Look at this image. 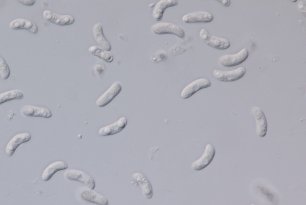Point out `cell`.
<instances>
[{
    "instance_id": "16",
    "label": "cell",
    "mask_w": 306,
    "mask_h": 205,
    "mask_svg": "<svg viewBox=\"0 0 306 205\" xmlns=\"http://www.w3.org/2000/svg\"><path fill=\"white\" fill-rule=\"evenodd\" d=\"M22 114L26 117H41L44 118H50L52 116V114L48 109L31 105L24 106L22 109Z\"/></svg>"
},
{
    "instance_id": "23",
    "label": "cell",
    "mask_w": 306,
    "mask_h": 205,
    "mask_svg": "<svg viewBox=\"0 0 306 205\" xmlns=\"http://www.w3.org/2000/svg\"><path fill=\"white\" fill-rule=\"evenodd\" d=\"M0 75L2 79H8L11 75V70L6 60L0 55Z\"/></svg>"
},
{
    "instance_id": "13",
    "label": "cell",
    "mask_w": 306,
    "mask_h": 205,
    "mask_svg": "<svg viewBox=\"0 0 306 205\" xmlns=\"http://www.w3.org/2000/svg\"><path fill=\"white\" fill-rule=\"evenodd\" d=\"M127 124V119L126 117H122L119 120L115 122L111 125L104 127L99 130L100 136H107L114 135L120 132L126 128Z\"/></svg>"
},
{
    "instance_id": "6",
    "label": "cell",
    "mask_w": 306,
    "mask_h": 205,
    "mask_svg": "<svg viewBox=\"0 0 306 205\" xmlns=\"http://www.w3.org/2000/svg\"><path fill=\"white\" fill-rule=\"evenodd\" d=\"M212 85V82L207 78H200L194 80L187 86L184 88L181 92V97L183 99H188L194 95L196 92L200 90L210 87Z\"/></svg>"
},
{
    "instance_id": "7",
    "label": "cell",
    "mask_w": 306,
    "mask_h": 205,
    "mask_svg": "<svg viewBox=\"0 0 306 205\" xmlns=\"http://www.w3.org/2000/svg\"><path fill=\"white\" fill-rule=\"evenodd\" d=\"M215 154V150L214 146L211 144H208L206 146L205 152L199 159L195 161L191 165V167L194 171H201L212 162Z\"/></svg>"
},
{
    "instance_id": "9",
    "label": "cell",
    "mask_w": 306,
    "mask_h": 205,
    "mask_svg": "<svg viewBox=\"0 0 306 205\" xmlns=\"http://www.w3.org/2000/svg\"><path fill=\"white\" fill-rule=\"evenodd\" d=\"M121 90V84L118 82H114L109 89L97 100L96 105L100 108L107 106L119 94Z\"/></svg>"
},
{
    "instance_id": "11",
    "label": "cell",
    "mask_w": 306,
    "mask_h": 205,
    "mask_svg": "<svg viewBox=\"0 0 306 205\" xmlns=\"http://www.w3.org/2000/svg\"><path fill=\"white\" fill-rule=\"evenodd\" d=\"M213 19L212 14L205 11L195 12L183 17V21L186 24L210 23Z\"/></svg>"
},
{
    "instance_id": "4",
    "label": "cell",
    "mask_w": 306,
    "mask_h": 205,
    "mask_svg": "<svg viewBox=\"0 0 306 205\" xmlns=\"http://www.w3.org/2000/svg\"><path fill=\"white\" fill-rule=\"evenodd\" d=\"M249 57V52L243 48L238 53L234 55H224L219 58L220 64L223 67L230 68L236 67L245 62Z\"/></svg>"
},
{
    "instance_id": "18",
    "label": "cell",
    "mask_w": 306,
    "mask_h": 205,
    "mask_svg": "<svg viewBox=\"0 0 306 205\" xmlns=\"http://www.w3.org/2000/svg\"><path fill=\"white\" fill-rule=\"evenodd\" d=\"M178 1L176 0H161L154 7L153 11V17L154 20L160 21L163 18L164 11L170 7L177 6Z\"/></svg>"
},
{
    "instance_id": "27",
    "label": "cell",
    "mask_w": 306,
    "mask_h": 205,
    "mask_svg": "<svg viewBox=\"0 0 306 205\" xmlns=\"http://www.w3.org/2000/svg\"><path fill=\"white\" fill-rule=\"evenodd\" d=\"M255 205V204H252V205Z\"/></svg>"
},
{
    "instance_id": "3",
    "label": "cell",
    "mask_w": 306,
    "mask_h": 205,
    "mask_svg": "<svg viewBox=\"0 0 306 205\" xmlns=\"http://www.w3.org/2000/svg\"><path fill=\"white\" fill-rule=\"evenodd\" d=\"M246 70L244 67H240L232 71L215 70L213 76L221 82H230L236 81L241 79L246 74Z\"/></svg>"
},
{
    "instance_id": "24",
    "label": "cell",
    "mask_w": 306,
    "mask_h": 205,
    "mask_svg": "<svg viewBox=\"0 0 306 205\" xmlns=\"http://www.w3.org/2000/svg\"><path fill=\"white\" fill-rule=\"evenodd\" d=\"M298 10L306 16V1H300L298 3Z\"/></svg>"
},
{
    "instance_id": "8",
    "label": "cell",
    "mask_w": 306,
    "mask_h": 205,
    "mask_svg": "<svg viewBox=\"0 0 306 205\" xmlns=\"http://www.w3.org/2000/svg\"><path fill=\"white\" fill-rule=\"evenodd\" d=\"M251 112L256 121L257 135L259 137H264L268 130V123L263 111L259 107L254 106L251 109Z\"/></svg>"
},
{
    "instance_id": "25",
    "label": "cell",
    "mask_w": 306,
    "mask_h": 205,
    "mask_svg": "<svg viewBox=\"0 0 306 205\" xmlns=\"http://www.w3.org/2000/svg\"><path fill=\"white\" fill-rule=\"evenodd\" d=\"M18 2L25 6H32L36 3V1L34 0H19Z\"/></svg>"
},
{
    "instance_id": "20",
    "label": "cell",
    "mask_w": 306,
    "mask_h": 205,
    "mask_svg": "<svg viewBox=\"0 0 306 205\" xmlns=\"http://www.w3.org/2000/svg\"><path fill=\"white\" fill-rule=\"evenodd\" d=\"M68 168V166L65 162H63V161H56V162L51 163L46 168V170L44 171L43 175H42V179L44 181H48L56 172H59V171L66 170Z\"/></svg>"
},
{
    "instance_id": "26",
    "label": "cell",
    "mask_w": 306,
    "mask_h": 205,
    "mask_svg": "<svg viewBox=\"0 0 306 205\" xmlns=\"http://www.w3.org/2000/svg\"><path fill=\"white\" fill-rule=\"evenodd\" d=\"M217 1L226 7L229 6L230 4H231V1H230V0H219V1Z\"/></svg>"
},
{
    "instance_id": "2",
    "label": "cell",
    "mask_w": 306,
    "mask_h": 205,
    "mask_svg": "<svg viewBox=\"0 0 306 205\" xmlns=\"http://www.w3.org/2000/svg\"><path fill=\"white\" fill-rule=\"evenodd\" d=\"M151 30L156 35H165L171 34L180 38L185 37V31L180 26L169 23H161L154 24L151 27Z\"/></svg>"
},
{
    "instance_id": "12",
    "label": "cell",
    "mask_w": 306,
    "mask_h": 205,
    "mask_svg": "<svg viewBox=\"0 0 306 205\" xmlns=\"http://www.w3.org/2000/svg\"><path fill=\"white\" fill-rule=\"evenodd\" d=\"M31 135L29 133H22L17 134L10 140L6 147V154L9 157L13 155L15 151L22 144L28 142L31 140Z\"/></svg>"
},
{
    "instance_id": "17",
    "label": "cell",
    "mask_w": 306,
    "mask_h": 205,
    "mask_svg": "<svg viewBox=\"0 0 306 205\" xmlns=\"http://www.w3.org/2000/svg\"><path fill=\"white\" fill-rule=\"evenodd\" d=\"M81 198L86 202L92 203L98 205H109V200L104 197L93 190H84L81 194Z\"/></svg>"
},
{
    "instance_id": "15",
    "label": "cell",
    "mask_w": 306,
    "mask_h": 205,
    "mask_svg": "<svg viewBox=\"0 0 306 205\" xmlns=\"http://www.w3.org/2000/svg\"><path fill=\"white\" fill-rule=\"evenodd\" d=\"M9 27L14 30H26L34 34H36L38 31L36 24L26 19H15L10 23Z\"/></svg>"
},
{
    "instance_id": "14",
    "label": "cell",
    "mask_w": 306,
    "mask_h": 205,
    "mask_svg": "<svg viewBox=\"0 0 306 205\" xmlns=\"http://www.w3.org/2000/svg\"><path fill=\"white\" fill-rule=\"evenodd\" d=\"M132 179L141 187L142 193L147 199H151L153 196V187L151 183L143 174L136 173L132 175Z\"/></svg>"
},
{
    "instance_id": "5",
    "label": "cell",
    "mask_w": 306,
    "mask_h": 205,
    "mask_svg": "<svg viewBox=\"0 0 306 205\" xmlns=\"http://www.w3.org/2000/svg\"><path fill=\"white\" fill-rule=\"evenodd\" d=\"M65 177L68 180L82 182L90 190L94 189L95 184L94 179L83 171L69 170L65 172Z\"/></svg>"
},
{
    "instance_id": "22",
    "label": "cell",
    "mask_w": 306,
    "mask_h": 205,
    "mask_svg": "<svg viewBox=\"0 0 306 205\" xmlns=\"http://www.w3.org/2000/svg\"><path fill=\"white\" fill-rule=\"evenodd\" d=\"M24 98L23 92L20 90H12L0 94V104L14 100H21Z\"/></svg>"
},
{
    "instance_id": "21",
    "label": "cell",
    "mask_w": 306,
    "mask_h": 205,
    "mask_svg": "<svg viewBox=\"0 0 306 205\" xmlns=\"http://www.w3.org/2000/svg\"><path fill=\"white\" fill-rule=\"evenodd\" d=\"M88 52H89L90 54L101 58V59L105 60V62L108 63L112 62L114 59V56H113L111 53L96 46H91L88 49Z\"/></svg>"
},
{
    "instance_id": "10",
    "label": "cell",
    "mask_w": 306,
    "mask_h": 205,
    "mask_svg": "<svg viewBox=\"0 0 306 205\" xmlns=\"http://www.w3.org/2000/svg\"><path fill=\"white\" fill-rule=\"evenodd\" d=\"M44 19L56 25L66 26L72 25L74 23L75 19L70 15H61L54 12L46 10L43 13Z\"/></svg>"
},
{
    "instance_id": "1",
    "label": "cell",
    "mask_w": 306,
    "mask_h": 205,
    "mask_svg": "<svg viewBox=\"0 0 306 205\" xmlns=\"http://www.w3.org/2000/svg\"><path fill=\"white\" fill-rule=\"evenodd\" d=\"M200 38L203 43L210 48L218 50H225L230 47V42L227 39L213 36L205 28L202 29L200 32Z\"/></svg>"
},
{
    "instance_id": "19",
    "label": "cell",
    "mask_w": 306,
    "mask_h": 205,
    "mask_svg": "<svg viewBox=\"0 0 306 205\" xmlns=\"http://www.w3.org/2000/svg\"><path fill=\"white\" fill-rule=\"evenodd\" d=\"M93 36L96 43L103 50L110 52L112 50V46L106 38H105L101 24H95L93 28Z\"/></svg>"
}]
</instances>
